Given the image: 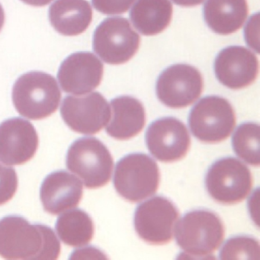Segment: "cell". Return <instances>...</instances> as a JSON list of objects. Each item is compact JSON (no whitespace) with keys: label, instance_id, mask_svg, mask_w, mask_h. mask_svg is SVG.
Returning a JSON list of instances; mask_svg holds the SVG:
<instances>
[{"label":"cell","instance_id":"1","mask_svg":"<svg viewBox=\"0 0 260 260\" xmlns=\"http://www.w3.org/2000/svg\"><path fill=\"white\" fill-rule=\"evenodd\" d=\"M60 253V242L51 228L31 224L17 215L0 220V256L3 258L54 260Z\"/></svg>","mask_w":260,"mask_h":260},{"label":"cell","instance_id":"2","mask_svg":"<svg viewBox=\"0 0 260 260\" xmlns=\"http://www.w3.org/2000/svg\"><path fill=\"white\" fill-rule=\"evenodd\" d=\"M12 97L15 108L22 116L40 120L57 110L61 92L53 76L42 71H31L16 80Z\"/></svg>","mask_w":260,"mask_h":260},{"label":"cell","instance_id":"3","mask_svg":"<svg viewBox=\"0 0 260 260\" xmlns=\"http://www.w3.org/2000/svg\"><path fill=\"white\" fill-rule=\"evenodd\" d=\"M224 234L219 216L208 210L187 213L176 226L177 244L193 258H207L220 247Z\"/></svg>","mask_w":260,"mask_h":260},{"label":"cell","instance_id":"4","mask_svg":"<svg viewBox=\"0 0 260 260\" xmlns=\"http://www.w3.org/2000/svg\"><path fill=\"white\" fill-rule=\"evenodd\" d=\"M67 167L88 188H101L112 177L113 158L107 147L95 138H82L70 147Z\"/></svg>","mask_w":260,"mask_h":260},{"label":"cell","instance_id":"5","mask_svg":"<svg viewBox=\"0 0 260 260\" xmlns=\"http://www.w3.org/2000/svg\"><path fill=\"white\" fill-rule=\"evenodd\" d=\"M159 179V167L151 157L144 153H132L117 164L114 185L121 197L138 202L156 193Z\"/></svg>","mask_w":260,"mask_h":260},{"label":"cell","instance_id":"6","mask_svg":"<svg viewBox=\"0 0 260 260\" xmlns=\"http://www.w3.org/2000/svg\"><path fill=\"white\" fill-rule=\"evenodd\" d=\"M236 115L231 103L220 96L202 99L190 112V129L199 141L208 144L221 142L234 131Z\"/></svg>","mask_w":260,"mask_h":260},{"label":"cell","instance_id":"7","mask_svg":"<svg viewBox=\"0 0 260 260\" xmlns=\"http://www.w3.org/2000/svg\"><path fill=\"white\" fill-rule=\"evenodd\" d=\"M205 184L214 201L223 205H234L249 196L252 186V174L239 159L223 158L210 167Z\"/></svg>","mask_w":260,"mask_h":260},{"label":"cell","instance_id":"8","mask_svg":"<svg viewBox=\"0 0 260 260\" xmlns=\"http://www.w3.org/2000/svg\"><path fill=\"white\" fill-rule=\"evenodd\" d=\"M141 38L127 19L108 18L93 35V50L106 63L122 64L129 61L139 49Z\"/></svg>","mask_w":260,"mask_h":260},{"label":"cell","instance_id":"9","mask_svg":"<svg viewBox=\"0 0 260 260\" xmlns=\"http://www.w3.org/2000/svg\"><path fill=\"white\" fill-rule=\"evenodd\" d=\"M203 77L194 67L175 64L166 69L156 82V95L161 103L172 109H182L202 95Z\"/></svg>","mask_w":260,"mask_h":260},{"label":"cell","instance_id":"10","mask_svg":"<svg viewBox=\"0 0 260 260\" xmlns=\"http://www.w3.org/2000/svg\"><path fill=\"white\" fill-rule=\"evenodd\" d=\"M179 213L173 202L162 196L149 199L137 208L135 228L139 237L152 245L170 243Z\"/></svg>","mask_w":260,"mask_h":260},{"label":"cell","instance_id":"11","mask_svg":"<svg viewBox=\"0 0 260 260\" xmlns=\"http://www.w3.org/2000/svg\"><path fill=\"white\" fill-rule=\"evenodd\" d=\"M60 113L71 130L83 135L98 133L107 125L112 116L107 100L97 92L82 96L65 97Z\"/></svg>","mask_w":260,"mask_h":260},{"label":"cell","instance_id":"12","mask_svg":"<svg viewBox=\"0 0 260 260\" xmlns=\"http://www.w3.org/2000/svg\"><path fill=\"white\" fill-rule=\"evenodd\" d=\"M149 151L158 160L173 162L180 160L188 153L191 138L185 124L173 117L156 120L146 134Z\"/></svg>","mask_w":260,"mask_h":260},{"label":"cell","instance_id":"13","mask_svg":"<svg viewBox=\"0 0 260 260\" xmlns=\"http://www.w3.org/2000/svg\"><path fill=\"white\" fill-rule=\"evenodd\" d=\"M104 66L91 52H77L60 64L57 79L67 93L82 95L96 89L103 80Z\"/></svg>","mask_w":260,"mask_h":260},{"label":"cell","instance_id":"14","mask_svg":"<svg viewBox=\"0 0 260 260\" xmlns=\"http://www.w3.org/2000/svg\"><path fill=\"white\" fill-rule=\"evenodd\" d=\"M39 147V136L27 120L10 118L0 124V161L9 166L29 161Z\"/></svg>","mask_w":260,"mask_h":260},{"label":"cell","instance_id":"15","mask_svg":"<svg viewBox=\"0 0 260 260\" xmlns=\"http://www.w3.org/2000/svg\"><path fill=\"white\" fill-rule=\"evenodd\" d=\"M218 81L231 89H241L255 82L258 74V60L250 50L231 46L222 50L214 62Z\"/></svg>","mask_w":260,"mask_h":260},{"label":"cell","instance_id":"16","mask_svg":"<svg viewBox=\"0 0 260 260\" xmlns=\"http://www.w3.org/2000/svg\"><path fill=\"white\" fill-rule=\"evenodd\" d=\"M83 184L67 171L48 175L41 187L40 198L44 209L56 215L76 208L83 197Z\"/></svg>","mask_w":260,"mask_h":260},{"label":"cell","instance_id":"17","mask_svg":"<svg viewBox=\"0 0 260 260\" xmlns=\"http://www.w3.org/2000/svg\"><path fill=\"white\" fill-rule=\"evenodd\" d=\"M112 119L106 127L109 136L117 140H128L137 136L146 124V112L142 103L132 96L117 97L111 101Z\"/></svg>","mask_w":260,"mask_h":260},{"label":"cell","instance_id":"18","mask_svg":"<svg viewBox=\"0 0 260 260\" xmlns=\"http://www.w3.org/2000/svg\"><path fill=\"white\" fill-rule=\"evenodd\" d=\"M48 16L59 34L77 36L90 25L92 10L87 0H56L50 7Z\"/></svg>","mask_w":260,"mask_h":260},{"label":"cell","instance_id":"19","mask_svg":"<svg viewBox=\"0 0 260 260\" xmlns=\"http://www.w3.org/2000/svg\"><path fill=\"white\" fill-rule=\"evenodd\" d=\"M203 12L205 22L214 32L228 36L242 28L249 9L246 0H208Z\"/></svg>","mask_w":260,"mask_h":260},{"label":"cell","instance_id":"20","mask_svg":"<svg viewBox=\"0 0 260 260\" xmlns=\"http://www.w3.org/2000/svg\"><path fill=\"white\" fill-rule=\"evenodd\" d=\"M173 11L170 0H138L131 11L130 18L134 26L141 34L153 36L169 26Z\"/></svg>","mask_w":260,"mask_h":260},{"label":"cell","instance_id":"21","mask_svg":"<svg viewBox=\"0 0 260 260\" xmlns=\"http://www.w3.org/2000/svg\"><path fill=\"white\" fill-rule=\"evenodd\" d=\"M56 231L63 243L79 247L87 245L94 235V224L91 217L83 210L65 212L57 219Z\"/></svg>","mask_w":260,"mask_h":260},{"label":"cell","instance_id":"22","mask_svg":"<svg viewBox=\"0 0 260 260\" xmlns=\"http://www.w3.org/2000/svg\"><path fill=\"white\" fill-rule=\"evenodd\" d=\"M233 148L242 159L258 167L259 156V125L257 123L246 122L239 126L232 139Z\"/></svg>","mask_w":260,"mask_h":260},{"label":"cell","instance_id":"23","mask_svg":"<svg viewBox=\"0 0 260 260\" xmlns=\"http://www.w3.org/2000/svg\"><path fill=\"white\" fill-rule=\"evenodd\" d=\"M220 259H257L260 258L259 243L256 239L238 236L228 240L220 252Z\"/></svg>","mask_w":260,"mask_h":260},{"label":"cell","instance_id":"24","mask_svg":"<svg viewBox=\"0 0 260 260\" xmlns=\"http://www.w3.org/2000/svg\"><path fill=\"white\" fill-rule=\"evenodd\" d=\"M17 188L18 177L16 170L0 164V205L11 200Z\"/></svg>","mask_w":260,"mask_h":260},{"label":"cell","instance_id":"25","mask_svg":"<svg viewBox=\"0 0 260 260\" xmlns=\"http://www.w3.org/2000/svg\"><path fill=\"white\" fill-rule=\"evenodd\" d=\"M136 0H92L94 8L105 15L123 14Z\"/></svg>","mask_w":260,"mask_h":260},{"label":"cell","instance_id":"26","mask_svg":"<svg viewBox=\"0 0 260 260\" xmlns=\"http://www.w3.org/2000/svg\"><path fill=\"white\" fill-rule=\"evenodd\" d=\"M245 38L247 45L255 50L257 53L258 51V13L253 15L250 18L245 28Z\"/></svg>","mask_w":260,"mask_h":260},{"label":"cell","instance_id":"27","mask_svg":"<svg viewBox=\"0 0 260 260\" xmlns=\"http://www.w3.org/2000/svg\"><path fill=\"white\" fill-rule=\"evenodd\" d=\"M176 5L184 7H192L200 5L205 0H172Z\"/></svg>","mask_w":260,"mask_h":260},{"label":"cell","instance_id":"28","mask_svg":"<svg viewBox=\"0 0 260 260\" xmlns=\"http://www.w3.org/2000/svg\"><path fill=\"white\" fill-rule=\"evenodd\" d=\"M27 5L32 6L36 7H42L48 5L53 0H21Z\"/></svg>","mask_w":260,"mask_h":260},{"label":"cell","instance_id":"29","mask_svg":"<svg viewBox=\"0 0 260 260\" xmlns=\"http://www.w3.org/2000/svg\"><path fill=\"white\" fill-rule=\"evenodd\" d=\"M4 23H5V12L2 5L0 4V31L4 28Z\"/></svg>","mask_w":260,"mask_h":260}]
</instances>
